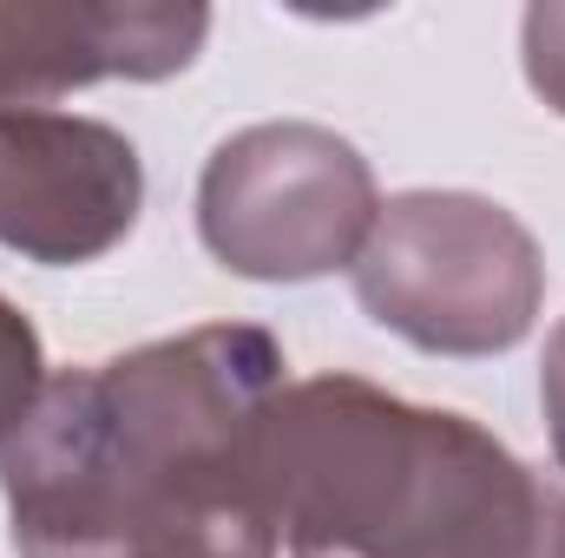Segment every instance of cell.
Listing matches in <instances>:
<instances>
[{"instance_id": "obj_1", "label": "cell", "mask_w": 565, "mask_h": 558, "mask_svg": "<svg viewBox=\"0 0 565 558\" xmlns=\"http://www.w3.org/2000/svg\"><path fill=\"white\" fill-rule=\"evenodd\" d=\"M277 388V342L244 322L53 375L0 447L20 558L277 552L257 460Z\"/></svg>"}, {"instance_id": "obj_2", "label": "cell", "mask_w": 565, "mask_h": 558, "mask_svg": "<svg viewBox=\"0 0 565 558\" xmlns=\"http://www.w3.org/2000/svg\"><path fill=\"white\" fill-rule=\"evenodd\" d=\"M257 460L289 558H559L553 500L487 427L355 375L277 388Z\"/></svg>"}, {"instance_id": "obj_3", "label": "cell", "mask_w": 565, "mask_h": 558, "mask_svg": "<svg viewBox=\"0 0 565 558\" xmlns=\"http://www.w3.org/2000/svg\"><path fill=\"white\" fill-rule=\"evenodd\" d=\"M540 250L526 224L467 191H408L375 211L355 257L362 309L427 355H500L540 315Z\"/></svg>"}, {"instance_id": "obj_4", "label": "cell", "mask_w": 565, "mask_h": 558, "mask_svg": "<svg viewBox=\"0 0 565 558\" xmlns=\"http://www.w3.org/2000/svg\"><path fill=\"white\" fill-rule=\"evenodd\" d=\"M375 178L322 126H250L217 144L198 191V230L237 277L302 282L355 270L375 230Z\"/></svg>"}, {"instance_id": "obj_5", "label": "cell", "mask_w": 565, "mask_h": 558, "mask_svg": "<svg viewBox=\"0 0 565 558\" xmlns=\"http://www.w3.org/2000/svg\"><path fill=\"white\" fill-rule=\"evenodd\" d=\"M139 151L99 119L0 112V244L33 264L106 257L139 217Z\"/></svg>"}, {"instance_id": "obj_6", "label": "cell", "mask_w": 565, "mask_h": 558, "mask_svg": "<svg viewBox=\"0 0 565 558\" xmlns=\"http://www.w3.org/2000/svg\"><path fill=\"white\" fill-rule=\"evenodd\" d=\"M204 33V7L0 0V112H46V99L93 79H164L191 66Z\"/></svg>"}, {"instance_id": "obj_7", "label": "cell", "mask_w": 565, "mask_h": 558, "mask_svg": "<svg viewBox=\"0 0 565 558\" xmlns=\"http://www.w3.org/2000/svg\"><path fill=\"white\" fill-rule=\"evenodd\" d=\"M40 342H33V329L20 322V309L13 302H0V447H7V433L26 420V408L40 401Z\"/></svg>"}, {"instance_id": "obj_8", "label": "cell", "mask_w": 565, "mask_h": 558, "mask_svg": "<svg viewBox=\"0 0 565 558\" xmlns=\"http://www.w3.org/2000/svg\"><path fill=\"white\" fill-rule=\"evenodd\" d=\"M526 79L553 112H565V7L526 13Z\"/></svg>"}, {"instance_id": "obj_9", "label": "cell", "mask_w": 565, "mask_h": 558, "mask_svg": "<svg viewBox=\"0 0 565 558\" xmlns=\"http://www.w3.org/2000/svg\"><path fill=\"white\" fill-rule=\"evenodd\" d=\"M540 395H546V420H553V453H559V466H565V322H559V335H553V348H546Z\"/></svg>"}, {"instance_id": "obj_10", "label": "cell", "mask_w": 565, "mask_h": 558, "mask_svg": "<svg viewBox=\"0 0 565 558\" xmlns=\"http://www.w3.org/2000/svg\"><path fill=\"white\" fill-rule=\"evenodd\" d=\"M158 558H277L264 546H184V552H158Z\"/></svg>"}, {"instance_id": "obj_11", "label": "cell", "mask_w": 565, "mask_h": 558, "mask_svg": "<svg viewBox=\"0 0 565 558\" xmlns=\"http://www.w3.org/2000/svg\"><path fill=\"white\" fill-rule=\"evenodd\" d=\"M559 558H565V506H559Z\"/></svg>"}]
</instances>
